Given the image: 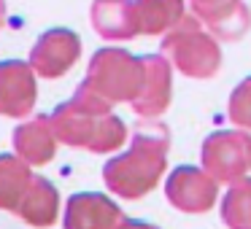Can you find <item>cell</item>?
Segmentation results:
<instances>
[{
	"instance_id": "6da1fadb",
	"label": "cell",
	"mask_w": 251,
	"mask_h": 229,
	"mask_svg": "<svg viewBox=\"0 0 251 229\" xmlns=\"http://www.w3.org/2000/svg\"><path fill=\"white\" fill-rule=\"evenodd\" d=\"M170 130L154 119H141L132 130V143L125 154L103 167V181L122 200H141L162 181L168 167Z\"/></svg>"
},
{
	"instance_id": "7a4b0ae2",
	"label": "cell",
	"mask_w": 251,
	"mask_h": 229,
	"mask_svg": "<svg viewBox=\"0 0 251 229\" xmlns=\"http://www.w3.org/2000/svg\"><path fill=\"white\" fill-rule=\"evenodd\" d=\"M111 108L114 103L78 84L73 97L54 108L51 127L60 143L71 148H87L92 154L116 151L127 140V127L119 116L111 114Z\"/></svg>"
},
{
	"instance_id": "3957f363",
	"label": "cell",
	"mask_w": 251,
	"mask_h": 229,
	"mask_svg": "<svg viewBox=\"0 0 251 229\" xmlns=\"http://www.w3.org/2000/svg\"><path fill=\"white\" fill-rule=\"evenodd\" d=\"M159 51L170 60L176 70H181L189 78H213L222 68V49L219 38L211 30H202V22L192 17L181 19L173 30H168L159 44Z\"/></svg>"
},
{
	"instance_id": "277c9868",
	"label": "cell",
	"mask_w": 251,
	"mask_h": 229,
	"mask_svg": "<svg viewBox=\"0 0 251 229\" xmlns=\"http://www.w3.org/2000/svg\"><path fill=\"white\" fill-rule=\"evenodd\" d=\"M143 78H146L143 57L108 46V49H100L92 54L81 84L116 105V103H132L143 89Z\"/></svg>"
},
{
	"instance_id": "5b68a950",
	"label": "cell",
	"mask_w": 251,
	"mask_h": 229,
	"mask_svg": "<svg viewBox=\"0 0 251 229\" xmlns=\"http://www.w3.org/2000/svg\"><path fill=\"white\" fill-rule=\"evenodd\" d=\"M202 170L219 183H232L251 170V132L249 130H219L202 140Z\"/></svg>"
},
{
	"instance_id": "8992f818",
	"label": "cell",
	"mask_w": 251,
	"mask_h": 229,
	"mask_svg": "<svg viewBox=\"0 0 251 229\" xmlns=\"http://www.w3.org/2000/svg\"><path fill=\"white\" fill-rule=\"evenodd\" d=\"M165 197L181 213H205L219 197V181L202 167L181 164L165 181Z\"/></svg>"
},
{
	"instance_id": "52a82bcc",
	"label": "cell",
	"mask_w": 251,
	"mask_h": 229,
	"mask_svg": "<svg viewBox=\"0 0 251 229\" xmlns=\"http://www.w3.org/2000/svg\"><path fill=\"white\" fill-rule=\"evenodd\" d=\"M81 57V38L68 27L46 30L30 49V65L41 78H60Z\"/></svg>"
},
{
	"instance_id": "ba28073f",
	"label": "cell",
	"mask_w": 251,
	"mask_h": 229,
	"mask_svg": "<svg viewBox=\"0 0 251 229\" xmlns=\"http://www.w3.org/2000/svg\"><path fill=\"white\" fill-rule=\"evenodd\" d=\"M38 100V81L30 62L6 60L0 62V116L25 119L33 114Z\"/></svg>"
},
{
	"instance_id": "9c48e42d",
	"label": "cell",
	"mask_w": 251,
	"mask_h": 229,
	"mask_svg": "<svg viewBox=\"0 0 251 229\" xmlns=\"http://www.w3.org/2000/svg\"><path fill=\"white\" fill-rule=\"evenodd\" d=\"M189 6L219 41H240L251 27V11L243 0H189Z\"/></svg>"
},
{
	"instance_id": "30bf717a",
	"label": "cell",
	"mask_w": 251,
	"mask_h": 229,
	"mask_svg": "<svg viewBox=\"0 0 251 229\" xmlns=\"http://www.w3.org/2000/svg\"><path fill=\"white\" fill-rule=\"evenodd\" d=\"M125 218L122 207L100 191H78L68 197L62 227L65 229H116Z\"/></svg>"
},
{
	"instance_id": "8fae6325",
	"label": "cell",
	"mask_w": 251,
	"mask_h": 229,
	"mask_svg": "<svg viewBox=\"0 0 251 229\" xmlns=\"http://www.w3.org/2000/svg\"><path fill=\"white\" fill-rule=\"evenodd\" d=\"M143 62H146L143 89L130 105L141 119H157L168 111L173 97V65L165 54H146Z\"/></svg>"
},
{
	"instance_id": "7c38bea8",
	"label": "cell",
	"mask_w": 251,
	"mask_h": 229,
	"mask_svg": "<svg viewBox=\"0 0 251 229\" xmlns=\"http://www.w3.org/2000/svg\"><path fill=\"white\" fill-rule=\"evenodd\" d=\"M11 143H14V154H19L30 167H41V164H49L54 159L60 137L51 127V116L41 114L35 119L19 124L11 135Z\"/></svg>"
},
{
	"instance_id": "4fadbf2b",
	"label": "cell",
	"mask_w": 251,
	"mask_h": 229,
	"mask_svg": "<svg viewBox=\"0 0 251 229\" xmlns=\"http://www.w3.org/2000/svg\"><path fill=\"white\" fill-rule=\"evenodd\" d=\"M92 27L105 41H132L141 35L135 19V0H92Z\"/></svg>"
},
{
	"instance_id": "5bb4252c",
	"label": "cell",
	"mask_w": 251,
	"mask_h": 229,
	"mask_svg": "<svg viewBox=\"0 0 251 229\" xmlns=\"http://www.w3.org/2000/svg\"><path fill=\"white\" fill-rule=\"evenodd\" d=\"M57 213H60V194H57L54 183L44 175H33L17 207V216L35 229H49L57 224Z\"/></svg>"
},
{
	"instance_id": "9a60e30c",
	"label": "cell",
	"mask_w": 251,
	"mask_h": 229,
	"mask_svg": "<svg viewBox=\"0 0 251 229\" xmlns=\"http://www.w3.org/2000/svg\"><path fill=\"white\" fill-rule=\"evenodd\" d=\"M184 0H135V19L143 35H165L184 19Z\"/></svg>"
},
{
	"instance_id": "2e32d148",
	"label": "cell",
	"mask_w": 251,
	"mask_h": 229,
	"mask_svg": "<svg viewBox=\"0 0 251 229\" xmlns=\"http://www.w3.org/2000/svg\"><path fill=\"white\" fill-rule=\"evenodd\" d=\"M30 181L33 170L19 154H0V210L17 213Z\"/></svg>"
},
{
	"instance_id": "e0dca14e",
	"label": "cell",
	"mask_w": 251,
	"mask_h": 229,
	"mask_svg": "<svg viewBox=\"0 0 251 229\" xmlns=\"http://www.w3.org/2000/svg\"><path fill=\"white\" fill-rule=\"evenodd\" d=\"M222 221L227 229H251V178L229 183L222 200Z\"/></svg>"
},
{
	"instance_id": "ac0fdd59",
	"label": "cell",
	"mask_w": 251,
	"mask_h": 229,
	"mask_svg": "<svg viewBox=\"0 0 251 229\" xmlns=\"http://www.w3.org/2000/svg\"><path fill=\"white\" fill-rule=\"evenodd\" d=\"M227 116L232 124H238V127L251 132V76H246L232 89V94L227 100Z\"/></svg>"
},
{
	"instance_id": "d6986e66",
	"label": "cell",
	"mask_w": 251,
	"mask_h": 229,
	"mask_svg": "<svg viewBox=\"0 0 251 229\" xmlns=\"http://www.w3.org/2000/svg\"><path fill=\"white\" fill-rule=\"evenodd\" d=\"M116 229H159V227H154V224H146V221H138V218H122L119 221V227Z\"/></svg>"
},
{
	"instance_id": "ffe728a7",
	"label": "cell",
	"mask_w": 251,
	"mask_h": 229,
	"mask_svg": "<svg viewBox=\"0 0 251 229\" xmlns=\"http://www.w3.org/2000/svg\"><path fill=\"white\" fill-rule=\"evenodd\" d=\"M6 24V0H0V30Z\"/></svg>"
}]
</instances>
